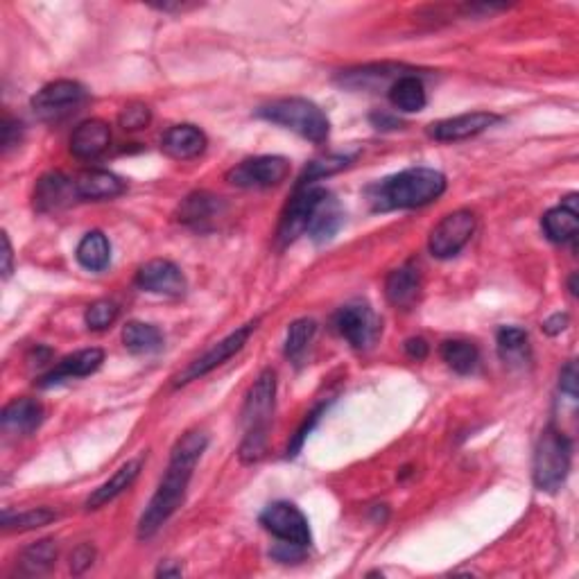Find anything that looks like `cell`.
<instances>
[{"label":"cell","mask_w":579,"mask_h":579,"mask_svg":"<svg viewBox=\"0 0 579 579\" xmlns=\"http://www.w3.org/2000/svg\"><path fill=\"white\" fill-rule=\"evenodd\" d=\"M206 446H209V437L202 430H190L177 439V444L172 446L168 471L138 521V539H152L184 503L190 478Z\"/></svg>","instance_id":"obj_1"},{"label":"cell","mask_w":579,"mask_h":579,"mask_svg":"<svg viewBox=\"0 0 579 579\" xmlns=\"http://www.w3.org/2000/svg\"><path fill=\"white\" fill-rule=\"evenodd\" d=\"M446 190V177L435 168H408L367 188L371 209L387 213L419 209L435 202Z\"/></svg>","instance_id":"obj_2"},{"label":"cell","mask_w":579,"mask_h":579,"mask_svg":"<svg viewBox=\"0 0 579 579\" xmlns=\"http://www.w3.org/2000/svg\"><path fill=\"white\" fill-rule=\"evenodd\" d=\"M274 396H276V374L272 369H265L256 383L249 390L243 408V426L245 439L240 446V457L243 462L252 464L265 455L267 432H270L272 414H274Z\"/></svg>","instance_id":"obj_3"},{"label":"cell","mask_w":579,"mask_h":579,"mask_svg":"<svg viewBox=\"0 0 579 579\" xmlns=\"http://www.w3.org/2000/svg\"><path fill=\"white\" fill-rule=\"evenodd\" d=\"M258 116L299 134L310 143H324L331 132L328 116L306 98H283L258 109Z\"/></svg>","instance_id":"obj_4"},{"label":"cell","mask_w":579,"mask_h":579,"mask_svg":"<svg viewBox=\"0 0 579 579\" xmlns=\"http://www.w3.org/2000/svg\"><path fill=\"white\" fill-rule=\"evenodd\" d=\"M573 460V444L557 428H546L539 437L537 451H534L532 478L539 491H557L564 485Z\"/></svg>","instance_id":"obj_5"},{"label":"cell","mask_w":579,"mask_h":579,"mask_svg":"<svg viewBox=\"0 0 579 579\" xmlns=\"http://www.w3.org/2000/svg\"><path fill=\"white\" fill-rule=\"evenodd\" d=\"M256 326H258V319H254V322H249L245 326H240L238 331H233L231 335L224 337V340H220L218 344H213V347L206 351L202 358L193 360L184 371H181V374L175 378V387L188 385L190 380H197L206 374H211L213 369H218L229 358L236 356V353L245 347L249 337H252V333L256 331Z\"/></svg>","instance_id":"obj_6"},{"label":"cell","mask_w":579,"mask_h":579,"mask_svg":"<svg viewBox=\"0 0 579 579\" xmlns=\"http://www.w3.org/2000/svg\"><path fill=\"white\" fill-rule=\"evenodd\" d=\"M475 231V215L466 209L448 213L430 231L428 249L435 258H453L462 252Z\"/></svg>","instance_id":"obj_7"},{"label":"cell","mask_w":579,"mask_h":579,"mask_svg":"<svg viewBox=\"0 0 579 579\" xmlns=\"http://www.w3.org/2000/svg\"><path fill=\"white\" fill-rule=\"evenodd\" d=\"M290 161L285 157H254L227 172V181L238 188H272L290 177Z\"/></svg>","instance_id":"obj_8"},{"label":"cell","mask_w":579,"mask_h":579,"mask_svg":"<svg viewBox=\"0 0 579 579\" xmlns=\"http://www.w3.org/2000/svg\"><path fill=\"white\" fill-rule=\"evenodd\" d=\"M258 521L267 532H272L279 541L295 543V546L308 548L313 541L310 534L308 518L301 514V509L292 503H272L263 509Z\"/></svg>","instance_id":"obj_9"},{"label":"cell","mask_w":579,"mask_h":579,"mask_svg":"<svg viewBox=\"0 0 579 579\" xmlns=\"http://www.w3.org/2000/svg\"><path fill=\"white\" fill-rule=\"evenodd\" d=\"M86 100V89L80 82L57 80L43 86L32 98V109L41 120H57L71 114Z\"/></svg>","instance_id":"obj_10"},{"label":"cell","mask_w":579,"mask_h":579,"mask_svg":"<svg viewBox=\"0 0 579 579\" xmlns=\"http://www.w3.org/2000/svg\"><path fill=\"white\" fill-rule=\"evenodd\" d=\"M335 331L347 340L353 349H369L380 335V319L365 304H351L337 310L333 319Z\"/></svg>","instance_id":"obj_11"},{"label":"cell","mask_w":579,"mask_h":579,"mask_svg":"<svg viewBox=\"0 0 579 579\" xmlns=\"http://www.w3.org/2000/svg\"><path fill=\"white\" fill-rule=\"evenodd\" d=\"M326 193V188L317 186H304L295 190V197H292L290 204L285 206V213L279 224V243L290 245L295 243L299 236H304L308 231V222L313 218L315 206L322 200V195Z\"/></svg>","instance_id":"obj_12"},{"label":"cell","mask_w":579,"mask_h":579,"mask_svg":"<svg viewBox=\"0 0 579 579\" xmlns=\"http://www.w3.org/2000/svg\"><path fill=\"white\" fill-rule=\"evenodd\" d=\"M136 285L145 292L166 297H181L186 292L184 274H181L175 263L166 261V258H154V261L145 263L141 270L136 272Z\"/></svg>","instance_id":"obj_13"},{"label":"cell","mask_w":579,"mask_h":579,"mask_svg":"<svg viewBox=\"0 0 579 579\" xmlns=\"http://www.w3.org/2000/svg\"><path fill=\"white\" fill-rule=\"evenodd\" d=\"M500 120V116L491 114V111H471V114H462L455 118L439 120L428 127L430 138H435L439 143H455L466 141L482 132H487L489 127H494Z\"/></svg>","instance_id":"obj_14"},{"label":"cell","mask_w":579,"mask_h":579,"mask_svg":"<svg viewBox=\"0 0 579 579\" xmlns=\"http://www.w3.org/2000/svg\"><path fill=\"white\" fill-rule=\"evenodd\" d=\"M75 200V181L62 175V172H50V175L41 177L37 181V188H34V209L39 213L66 209V206Z\"/></svg>","instance_id":"obj_15"},{"label":"cell","mask_w":579,"mask_h":579,"mask_svg":"<svg viewBox=\"0 0 579 579\" xmlns=\"http://www.w3.org/2000/svg\"><path fill=\"white\" fill-rule=\"evenodd\" d=\"M105 362V351L102 349H82L73 353V356H66L59 365L50 371V374L41 376L37 380L39 387H53L59 385L62 380L68 378H84L95 374Z\"/></svg>","instance_id":"obj_16"},{"label":"cell","mask_w":579,"mask_h":579,"mask_svg":"<svg viewBox=\"0 0 579 579\" xmlns=\"http://www.w3.org/2000/svg\"><path fill=\"white\" fill-rule=\"evenodd\" d=\"M73 181L77 200L102 202L125 193V181L107 170H84Z\"/></svg>","instance_id":"obj_17"},{"label":"cell","mask_w":579,"mask_h":579,"mask_svg":"<svg viewBox=\"0 0 579 579\" xmlns=\"http://www.w3.org/2000/svg\"><path fill=\"white\" fill-rule=\"evenodd\" d=\"M161 150L177 161L195 159L206 150V134L195 125H175L163 134Z\"/></svg>","instance_id":"obj_18"},{"label":"cell","mask_w":579,"mask_h":579,"mask_svg":"<svg viewBox=\"0 0 579 579\" xmlns=\"http://www.w3.org/2000/svg\"><path fill=\"white\" fill-rule=\"evenodd\" d=\"M111 143V129L105 120H84L71 136V152L77 159H98Z\"/></svg>","instance_id":"obj_19"},{"label":"cell","mask_w":579,"mask_h":579,"mask_svg":"<svg viewBox=\"0 0 579 579\" xmlns=\"http://www.w3.org/2000/svg\"><path fill=\"white\" fill-rule=\"evenodd\" d=\"M577 215V195H568L564 202L543 215L541 227L546 238L552 240V243H568V240H573L579 231Z\"/></svg>","instance_id":"obj_20"},{"label":"cell","mask_w":579,"mask_h":579,"mask_svg":"<svg viewBox=\"0 0 579 579\" xmlns=\"http://www.w3.org/2000/svg\"><path fill=\"white\" fill-rule=\"evenodd\" d=\"M421 292V274L414 265H403L399 270H394L385 281V295L387 301L394 308L408 310L414 306V301L419 299Z\"/></svg>","instance_id":"obj_21"},{"label":"cell","mask_w":579,"mask_h":579,"mask_svg":"<svg viewBox=\"0 0 579 579\" xmlns=\"http://www.w3.org/2000/svg\"><path fill=\"white\" fill-rule=\"evenodd\" d=\"M344 224V211L340 202L335 200V197L328 193L322 195V200L315 206L313 211V218L308 222V236L315 240V243H328L340 227Z\"/></svg>","instance_id":"obj_22"},{"label":"cell","mask_w":579,"mask_h":579,"mask_svg":"<svg viewBox=\"0 0 579 579\" xmlns=\"http://www.w3.org/2000/svg\"><path fill=\"white\" fill-rule=\"evenodd\" d=\"M3 428L14 435H32L43 421V405L37 399H16L0 414Z\"/></svg>","instance_id":"obj_23"},{"label":"cell","mask_w":579,"mask_h":579,"mask_svg":"<svg viewBox=\"0 0 579 579\" xmlns=\"http://www.w3.org/2000/svg\"><path fill=\"white\" fill-rule=\"evenodd\" d=\"M141 466H143L141 457H136V460H129L127 464L120 466V469L114 475H111L105 485H100L89 496V500H86V509L105 507L107 503H111V500L123 494V491H127L129 487L134 485V480L138 478V473H141Z\"/></svg>","instance_id":"obj_24"},{"label":"cell","mask_w":579,"mask_h":579,"mask_svg":"<svg viewBox=\"0 0 579 579\" xmlns=\"http://www.w3.org/2000/svg\"><path fill=\"white\" fill-rule=\"evenodd\" d=\"M77 263L89 272H102L111 261L109 238L102 231H89L77 245Z\"/></svg>","instance_id":"obj_25"},{"label":"cell","mask_w":579,"mask_h":579,"mask_svg":"<svg viewBox=\"0 0 579 579\" xmlns=\"http://www.w3.org/2000/svg\"><path fill=\"white\" fill-rule=\"evenodd\" d=\"M426 89L423 82L414 75L396 77V82L390 86V102L394 109L405 111V114H414L426 107Z\"/></svg>","instance_id":"obj_26"},{"label":"cell","mask_w":579,"mask_h":579,"mask_svg":"<svg viewBox=\"0 0 579 579\" xmlns=\"http://www.w3.org/2000/svg\"><path fill=\"white\" fill-rule=\"evenodd\" d=\"M57 561V541L43 539L25 548L19 557V573L21 575H43L55 566Z\"/></svg>","instance_id":"obj_27"},{"label":"cell","mask_w":579,"mask_h":579,"mask_svg":"<svg viewBox=\"0 0 579 579\" xmlns=\"http://www.w3.org/2000/svg\"><path fill=\"white\" fill-rule=\"evenodd\" d=\"M220 213V200L209 193H195L186 197L179 209V220L190 227H204Z\"/></svg>","instance_id":"obj_28"},{"label":"cell","mask_w":579,"mask_h":579,"mask_svg":"<svg viewBox=\"0 0 579 579\" xmlns=\"http://www.w3.org/2000/svg\"><path fill=\"white\" fill-rule=\"evenodd\" d=\"M123 344L132 353H154L163 347V335L152 324L129 322L123 328Z\"/></svg>","instance_id":"obj_29"},{"label":"cell","mask_w":579,"mask_h":579,"mask_svg":"<svg viewBox=\"0 0 579 579\" xmlns=\"http://www.w3.org/2000/svg\"><path fill=\"white\" fill-rule=\"evenodd\" d=\"M442 358L457 374H471L478 367L480 353L475 349V344L466 340H446L442 344Z\"/></svg>","instance_id":"obj_30"},{"label":"cell","mask_w":579,"mask_h":579,"mask_svg":"<svg viewBox=\"0 0 579 579\" xmlns=\"http://www.w3.org/2000/svg\"><path fill=\"white\" fill-rule=\"evenodd\" d=\"M353 161L351 154H328V157H319L315 161L308 163V168L304 170V175L299 177L297 188L313 186V181L337 175V172L344 170Z\"/></svg>","instance_id":"obj_31"},{"label":"cell","mask_w":579,"mask_h":579,"mask_svg":"<svg viewBox=\"0 0 579 579\" xmlns=\"http://www.w3.org/2000/svg\"><path fill=\"white\" fill-rule=\"evenodd\" d=\"M57 514L53 509L48 507H37V509H28V512H19V514H3V527L5 530H19V532H28V530H37V527H43L48 523H53Z\"/></svg>","instance_id":"obj_32"},{"label":"cell","mask_w":579,"mask_h":579,"mask_svg":"<svg viewBox=\"0 0 579 579\" xmlns=\"http://www.w3.org/2000/svg\"><path fill=\"white\" fill-rule=\"evenodd\" d=\"M317 331V324L313 319H297L288 328V335H285V356L290 360H297L301 353L308 349L310 340Z\"/></svg>","instance_id":"obj_33"},{"label":"cell","mask_w":579,"mask_h":579,"mask_svg":"<svg viewBox=\"0 0 579 579\" xmlns=\"http://www.w3.org/2000/svg\"><path fill=\"white\" fill-rule=\"evenodd\" d=\"M84 319L91 331H105V328H109L118 319V306L109 299H100L86 308Z\"/></svg>","instance_id":"obj_34"},{"label":"cell","mask_w":579,"mask_h":579,"mask_svg":"<svg viewBox=\"0 0 579 579\" xmlns=\"http://www.w3.org/2000/svg\"><path fill=\"white\" fill-rule=\"evenodd\" d=\"M498 340V349H500V356L509 358V356H521V353L527 349V331L518 326H503L496 335Z\"/></svg>","instance_id":"obj_35"},{"label":"cell","mask_w":579,"mask_h":579,"mask_svg":"<svg viewBox=\"0 0 579 579\" xmlns=\"http://www.w3.org/2000/svg\"><path fill=\"white\" fill-rule=\"evenodd\" d=\"M150 120H152L150 107L141 105V102H132V105H127L123 111H120V116H118L120 127L127 129V132H136V129L148 127Z\"/></svg>","instance_id":"obj_36"},{"label":"cell","mask_w":579,"mask_h":579,"mask_svg":"<svg viewBox=\"0 0 579 579\" xmlns=\"http://www.w3.org/2000/svg\"><path fill=\"white\" fill-rule=\"evenodd\" d=\"M322 412H324V405H319V408H317L315 412L308 414V419L304 421V426H301V428L297 430V437L292 439V444L288 446V457H295V455L301 451V446H304L308 432L315 428V423L319 421V417H322Z\"/></svg>","instance_id":"obj_37"},{"label":"cell","mask_w":579,"mask_h":579,"mask_svg":"<svg viewBox=\"0 0 579 579\" xmlns=\"http://www.w3.org/2000/svg\"><path fill=\"white\" fill-rule=\"evenodd\" d=\"M93 557H95V550L89 546V543H84V546L77 548L71 557V570L75 575L84 573L86 568L93 564Z\"/></svg>","instance_id":"obj_38"},{"label":"cell","mask_w":579,"mask_h":579,"mask_svg":"<svg viewBox=\"0 0 579 579\" xmlns=\"http://www.w3.org/2000/svg\"><path fill=\"white\" fill-rule=\"evenodd\" d=\"M23 125L19 123V120H12L10 116H5L3 120V150L7 152L10 148H14V145H19L21 141V129Z\"/></svg>","instance_id":"obj_39"},{"label":"cell","mask_w":579,"mask_h":579,"mask_svg":"<svg viewBox=\"0 0 579 579\" xmlns=\"http://www.w3.org/2000/svg\"><path fill=\"white\" fill-rule=\"evenodd\" d=\"M272 557H274V559H279V561H285V564H288V561H295V559H301V557H304V548H301V546H295V543L281 541L279 546H276V548L272 550Z\"/></svg>","instance_id":"obj_40"},{"label":"cell","mask_w":579,"mask_h":579,"mask_svg":"<svg viewBox=\"0 0 579 579\" xmlns=\"http://www.w3.org/2000/svg\"><path fill=\"white\" fill-rule=\"evenodd\" d=\"M561 392H566L568 396H577V367H575V362H568V365L564 367V371H561Z\"/></svg>","instance_id":"obj_41"},{"label":"cell","mask_w":579,"mask_h":579,"mask_svg":"<svg viewBox=\"0 0 579 579\" xmlns=\"http://www.w3.org/2000/svg\"><path fill=\"white\" fill-rule=\"evenodd\" d=\"M405 353L412 360H423L428 356V342L423 340V337H412V340L405 342Z\"/></svg>","instance_id":"obj_42"},{"label":"cell","mask_w":579,"mask_h":579,"mask_svg":"<svg viewBox=\"0 0 579 579\" xmlns=\"http://www.w3.org/2000/svg\"><path fill=\"white\" fill-rule=\"evenodd\" d=\"M566 326H568V315L557 313L543 322V331H546L548 335H559L561 331H566Z\"/></svg>","instance_id":"obj_43"},{"label":"cell","mask_w":579,"mask_h":579,"mask_svg":"<svg viewBox=\"0 0 579 579\" xmlns=\"http://www.w3.org/2000/svg\"><path fill=\"white\" fill-rule=\"evenodd\" d=\"M10 274H12V245L7 233H3V276L10 279Z\"/></svg>","instance_id":"obj_44"},{"label":"cell","mask_w":579,"mask_h":579,"mask_svg":"<svg viewBox=\"0 0 579 579\" xmlns=\"http://www.w3.org/2000/svg\"><path fill=\"white\" fill-rule=\"evenodd\" d=\"M157 575H159V577H177V575H181V568H170V566H161V568L157 570Z\"/></svg>","instance_id":"obj_45"}]
</instances>
